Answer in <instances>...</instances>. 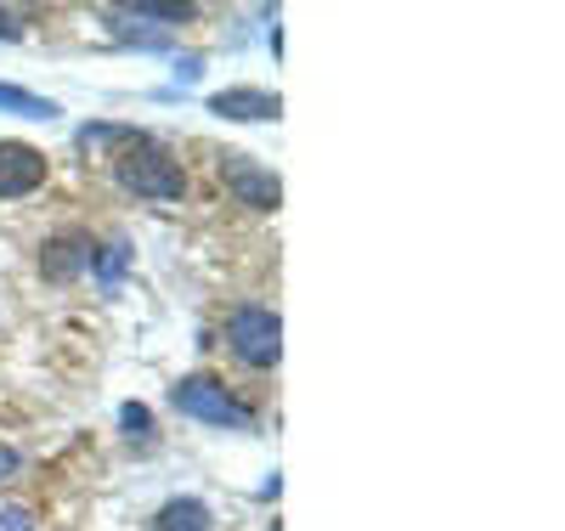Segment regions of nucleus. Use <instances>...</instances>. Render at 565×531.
I'll list each match as a JSON object with an SVG mask.
<instances>
[{"label": "nucleus", "instance_id": "obj_9", "mask_svg": "<svg viewBox=\"0 0 565 531\" xmlns=\"http://www.w3.org/2000/svg\"><path fill=\"white\" fill-rule=\"evenodd\" d=\"M0 114H18V119H57L63 108L52 103V96H34L23 85H0Z\"/></svg>", "mask_w": 565, "mask_h": 531}, {"label": "nucleus", "instance_id": "obj_8", "mask_svg": "<svg viewBox=\"0 0 565 531\" xmlns=\"http://www.w3.org/2000/svg\"><path fill=\"white\" fill-rule=\"evenodd\" d=\"M153 531H215V520H210V509H204L199 498H170V503L159 509Z\"/></svg>", "mask_w": 565, "mask_h": 531}, {"label": "nucleus", "instance_id": "obj_5", "mask_svg": "<svg viewBox=\"0 0 565 531\" xmlns=\"http://www.w3.org/2000/svg\"><path fill=\"white\" fill-rule=\"evenodd\" d=\"M45 181V153L29 141H0V199H29Z\"/></svg>", "mask_w": 565, "mask_h": 531}, {"label": "nucleus", "instance_id": "obj_2", "mask_svg": "<svg viewBox=\"0 0 565 531\" xmlns=\"http://www.w3.org/2000/svg\"><path fill=\"white\" fill-rule=\"evenodd\" d=\"M170 402H175V413L199 418V424H221V429H255V413H249L238 396H232L221 379H210V373H193V379L170 384Z\"/></svg>", "mask_w": 565, "mask_h": 531}, {"label": "nucleus", "instance_id": "obj_1", "mask_svg": "<svg viewBox=\"0 0 565 531\" xmlns=\"http://www.w3.org/2000/svg\"><path fill=\"white\" fill-rule=\"evenodd\" d=\"M114 176L125 192H136V199H153V204H175L186 192V170L170 148H159L153 136H125V148L114 159Z\"/></svg>", "mask_w": 565, "mask_h": 531}, {"label": "nucleus", "instance_id": "obj_12", "mask_svg": "<svg viewBox=\"0 0 565 531\" xmlns=\"http://www.w3.org/2000/svg\"><path fill=\"white\" fill-rule=\"evenodd\" d=\"M119 266H125V244H108V255H103V277L114 283V277H119Z\"/></svg>", "mask_w": 565, "mask_h": 531}, {"label": "nucleus", "instance_id": "obj_13", "mask_svg": "<svg viewBox=\"0 0 565 531\" xmlns=\"http://www.w3.org/2000/svg\"><path fill=\"white\" fill-rule=\"evenodd\" d=\"M23 34V23H18V12H0V40H18Z\"/></svg>", "mask_w": 565, "mask_h": 531}, {"label": "nucleus", "instance_id": "obj_4", "mask_svg": "<svg viewBox=\"0 0 565 531\" xmlns=\"http://www.w3.org/2000/svg\"><path fill=\"white\" fill-rule=\"evenodd\" d=\"M221 181L238 192V204H249V210H277L282 204V181L271 170H260L249 153H221Z\"/></svg>", "mask_w": 565, "mask_h": 531}, {"label": "nucleus", "instance_id": "obj_10", "mask_svg": "<svg viewBox=\"0 0 565 531\" xmlns=\"http://www.w3.org/2000/svg\"><path fill=\"white\" fill-rule=\"evenodd\" d=\"M119 424H125L130 447H153V413L141 407V402H125V407H119Z\"/></svg>", "mask_w": 565, "mask_h": 531}, {"label": "nucleus", "instance_id": "obj_11", "mask_svg": "<svg viewBox=\"0 0 565 531\" xmlns=\"http://www.w3.org/2000/svg\"><path fill=\"white\" fill-rule=\"evenodd\" d=\"M0 531H34V514L23 503H0Z\"/></svg>", "mask_w": 565, "mask_h": 531}, {"label": "nucleus", "instance_id": "obj_7", "mask_svg": "<svg viewBox=\"0 0 565 531\" xmlns=\"http://www.w3.org/2000/svg\"><path fill=\"white\" fill-rule=\"evenodd\" d=\"M90 261H97V249H90V237H85V232H63V237H52V244H45L40 272L52 277V283H68V277H79Z\"/></svg>", "mask_w": 565, "mask_h": 531}, {"label": "nucleus", "instance_id": "obj_14", "mask_svg": "<svg viewBox=\"0 0 565 531\" xmlns=\"http://www.w3.org/2000/svg\"><path fill=\"white\" fill-rule=\"evenodd\" d=\"M12 475H18V453L0 447V480H12Z\"/></svg>", "mask_w": 565, "mask_h": 531}, {"label": "nucleus", "instance_id": "obj_3", "mask_svg": "<svg viewBox=\"0 0 565 531\" xmlns=\"http://www.w3.org/2000/svg\"><path fill=\"white\" fill-rule=\"evenodd\" d=\"M226 340H232V351H238V362L277 368V357H282V322L266 306H238L232 322H226Z\"/></svg>", "mask_w": 565, "mask_h": 531}, {"label": "nucleus", "instance_id": "obj_6", "mask_svg": "<svg viewBox=\"0 0 565 531\" xmlns=\"http://www.w3.org/2000/svg\"><path fill=\"white\" fill-rule=\"evenodd\" d=\"M210 114H215V119H244V125H255V119H277L282 103H277V91L232 85V91H215V96H210Z\"/></svg>", "mask_w": 565, "mask_h": 531}]
</instances>
